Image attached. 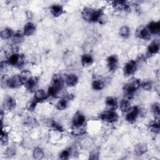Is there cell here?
<instances>
[{
    "label": "cell",
    "instance_id": "cell-1",
    "mask_svg": "<svg viewBox=\"0 0 160 160\" xmlns=\"http://www.w3.org/2000/svg\"><path fill=\"white\" fill-rule=\"evenodd\" d=\"M81 16L83 19L89 22H99L104 24V12L101 9H93L89 7H85L81 11Z\"/></svg>",
    "mask_w": 160,
    "mask_h": 160
},
{
    "label": "cell",
    "instance_id": "cell-2",
    "mask_svg": "<svg viewBox=\"0 0 160 160\" xmlns=\"http://www.w3.org/2000/svg\"><path fill=\"white\" fill-rule=\"evenodd\" d=\"M141 82L139 79H133L132 81L124 84L123 87V92L127 99L132 98L136 91L140 88Z\"/></svg>",
    "mask_w": 160,
    "mask_h": 160
},
{
    "label": "cell",
    "instance_id": "cell-3",
    "mask_svg": "<svg viewBox=\"0 0 160 160\" xmlns=\"http://www.w3.org/2000/svg\"><path fill=\"white\" fill-rule=\"evenodd\" d=\"M86 123V117L81 112H77L72 120V127L73 131H76L78 134L82 132V128Z\"/></svg>",
    "mask_w": 160,
    "mask_h": 160
},
{
    "label": "cell",
    "instance_id": "cell-4",
    "mask_svg": "<svg viewBox=\"0 0 160 160\" xmlns=\"http://www.w3.org/2000/svg\"><path fill=\"white\" fill-rule=\"evenodd\" d=\"M6 61L8 65L20 68L22 66L25 62V57L23 54H18L17 52H13L9 56Z\"/></svg>",
    "mask_w": 160,
    "mask_h": 160
},
{
    "label": "cell",
    "instance_id": "cell-5",
    "mask_svg": "<svg viewBox=\"0 0 160 160\" xmlns=\"http://www.w3.org/2000/svg\"><path fill=\"white\" fill-rule=\"evenodd\" d=\"M99 118L106 122L114 123L118 120L119 116L114 110H108L101 113Z\"/></svg>",
    "mask_w": 160,
    "mask_h": 160
},
{
    "label": "cell",
    "instance_id": "cell-6",
    "mask_svg": "<svg viewBox=\"0 0 160 160\" xmlns=\"http://www.w3.org/2000/svg\"><path fill=\"white\" fill-rule=\"evenodd\" d=\"M139 114V109L138 106L131 107V109L126 112V120L131 124L136 122L138 116Z\"/></svg>",
    "mask_w": 160,
    "mask_h": 160
},
{
    "label": "cell",
    "instance_id": "cell-7",
    "mask_svg": "<svg viewBox=\"0 0 160 160\" xmlns=\"http://www.w3.org/2000/svg\"><path fill=\"white\" fill-rule=\"evenodd\" d=\"M137 69V63L134 60H130L127 62L123 68L124 74L126 76L133 74Z\"/></svg>",
    "mask_w": 160,
    "mask_h": 160
},
{
    "label": "cell",
    "instance_id": "cell-8",
    "mask_svg": "<svg viewBox=\"0 0 160 160\" xmlns=\"http://www.w3.org/2000/svg\"><path fill=\"white\" fill-rule=\"evenodd\" d=\"M107 66L111 72H114L118 68L119 59L116 55L112 54L109 56L106 60Z\"/></svg>",
    "mask_w": 160,
    "mask_h": 160
},
{
    "label": "cell",
    "instance_id": "cell-9",
    "mask_svg": "<svg viewBox=\"0 0 160 160\" xmlns=\"http://www.w3.org/2000/svg\"><path fill=\"white\" fill-rule=\"evenodd\" d=\"M136 35L138 38L146 41L149 40L151 38V34L148 31V28L144 26L139 27L136 31Z\"/></svg>",
    "mask_w": 160,
    "mask_h": 160
},
{
    "label": "cell",
    "instance_id": "cell-10",
    "mask_svg": "<svg viewBox=\"0 0 160 160\" xmlns=\"http://www.w3.org/2000/svg\"><path fill=\"white\" fill-rule=\"evenodd\" d=\"M112 6L116 10L128 11L131 9L128 2L126 1H114L111 2Z\"/></svg>",
    "mask_w": 160,
    "mask_h": 160
},
{
    "label": "cell",
    "instance_id": "cell-11",
    "mask_svg": "<svg viewBox=\"0 0 160 160\" xmlns=\"http://www.w3.org/2000/svg\"><path fill=\"white\" fill-rule=\"evenodd\" d=\"M2 106L4 109L11 111L14 109L16 106V100L10 96H6L2 102Z\"/></svg>",
    "mask_w": 160,
    "mask_h": 160
},
{
    "label": "cell",
    "instance_id": "cell-12",
    "mask_svg": "<svg viewBox=\"0 0 160 160\" xmlns=\"http://www.w3.org/2000/svg\"><path fill=\"white\" fill-rule=\"evenodd\" d=\"M22 85H23V84L21 81L19 74H16L12 77H10L8 86L9 88L12 89H16L19 88Z\"/></svg>",
    "mask_w": 160,
    "mask_h": 160
},
{
    "label": "cell",
    "instance_id": "cell-13",
    "mask_svg": "<svg viewBox=\"0 0 160 160\" xmlns=\"http://www.w3.org/2000/svg\"><path fill=\"white\" fill-rule=\"evenodd\" d=\"M51 86L59 92L64 86V80L62 77L59 74H55L52 79Z\"/></svg>",
    "mask_w": 160,
    "mask_h": 160
},
{
    "label": "cell",
    "instance_id": "cell-14",
    "mask_svg": "<svg viewBox=\"0 0 160 160\" xmlns=\"http://www.w3.org/2000/svg\"><path fill=\"white\" fill-rule=\"evenodd\" d=\"M50 12L54 17H59L64 13V8L62 6L58 4H52L49 8Z\"/></svg>",
    "mask_w": 160,
    "mask_h": 160
},
{
    "label": "cell",
    "instance_id": "cell-15",
    "mask_svg": "<svg viewBox=\"0 0 160 160\" xmlns=\"http://www.w3.org/2000/svg\"><path fill=\"white\" fill-rule=\"evenodd\" d=\"M36 29V25L31 22H28L23 28V34L26 36H30L35 32Z\"/></svg>",
    "mask_w": 160,
    "mask_h": 160
},
{
    "label": "cell",
    "instance_id": "cell-16",
    "mask_svg": "<svg viewBox=\"0 0 160 160\" xmlns=\"http://www.w3.org/2000/svg\"><path fill=\"white\" fill-rule=\"evenodd\" d=\"M134 151L136 156H142L148 151V145L144 142L138 143L134 146Z\"/></svg>",
    "mask_w": 160,
    "mask_h": 160
},
{
    "label": "cell",
    "instance_id": "cell-17",
    "mask_svg": "<svg viewBox=\"0 0 160 160\" xmlns=\"http://www.w3.org/2000/svg\"><path fill=\"white\" fill-rule=\"evenodd\" d=\"M146 28L151 34H158L160 32V22L159 21H151Z\"/></svg>",
    "mask_w": 160,
    "mask_h": 160
},
{
    "label": "cell",
    "instance_id": "cell-18",
    "mask_svg": "<svg viewBox=\"0 0 160 160\" xmlns=\"http://www.w3.org/2000/svg\"><path fill=\"white\" fill-rule=\"evenodd\" d=\"M38 79L36 77H31L24 84V86L29 91H33L36 89L38 86Z\"/></svg>",
    "mask_w": 160,
    "mask_h": 160
},
{
    "label": "cell",
    "instance_id": "cell-19",
    "mask_svg": "<svg viewBox=\"0 0 160 160\" xmlns=\"http://www.w3.org/2000/svg\"><path fill=\"white\" fill-rule=\"evenodd\" d=\"M106 104L109 110H114L118 106V102L117 98L112 96L108 97L106 99Z\"/></svg>",
    "mask_w": 160,
    "mask_h": 160
},
{
    "label": "cell",
    "instance_id": "cell-20",
    "mask_svg": "<svg viewBox=\"0 0 160 160\" xmlns=\"http://www.w3.org/2000/svg\"><path fill=\"white\" fill-rule=\"evenodd\" d=\"M64 82L68 86H75L78 82V77L74 74H69L66 76Z\"/></svg>",
    "mask_w": 160,
    "mask_h": 160
},
{
    "label": "cell",
    "instance_id": "cell-21",
    "mask_svg": "<svg viewBox=\"0 0 160 160\" xmlns=\"http://www.w3.org/2000/svg\"><path fill=\"white\" fill-rule=\"evenodd\" d=\"M48 97V94L45 92L44 90L41 89L36 91L34 94V99L38 102H42L46 99Z\"/></svg>",
    "mask_w": 160,
    "mask_h": 160
},
{
    "label": "cell",
    "instance_id": "cell-22",
    "mask_svg": "<svg viewBox=\"0 0 160 160\" xmlns=\"http://www.w3.org/2000/svg\"><path fill=\"white\" fill-rule=\"evenodd\" d=\"M81 64L83 66L88 67V66H91L93 63L94 59L91 55H90L89 54H84L81 56Z\"/></svg>",
    "mask_w": 160,
    "mask_h": 160
},
{
    "label": "cell",
    "instance_id": "cell-23",
    "mask_svg": "<svg viewBox=\"0 0 160 160\" xmlns=\"http://www.w3.org/2000/svg\"><path fill=\"white\" fill-rule=\"evenodd\" d=\"M148 53L149 55H154L157 54L159 50V44L156 42H152L148 47Z\"/></svg>",
    "mask_w": 160,
    "mask_h": 160
},
{
    "label": "cell",
    "instance_id": "cell-24",
    "mask_svg": "<svg viewBox=\"0 0 160 160\" xmlns=\"http://www.w3.org/2000/svg\"><path fill=\"white\" fill-rule=\"evenodd\" d=\"M131 108V103L128 99H123L120 101L119 108L122 112H127Z\"/></svg>",
    "mask_w": 160,
    "mask_h": 160
},
{
    "label": "cell",
    "instance_id": "cell-25",
    "mask_svg": "<svg viewBox=\"0 0 160 160\" xmlns=\"http://www.w3.org/2000/svg\"><path fill=\"white\" fill-rule=\"evenodd\" d=\"M14 32L11 28H6L1 31V38L3 39H8L12 37Z\"/></svg>",
    "mask_w": 160,
    "mask_h": 160
},
{
    "label": "cell",
    "instance_id": "cell-26",
    "mask_svg": "<svg viewBox=\"0 0 160 160\" xmlns=\"http://www.w3.org/2000/svg\"><path fill=\"white\" fill-rule=\"evenodd\" d=\"M149 130L152 132L154 134H159L160 131V125L159 121L155 120L153 121H151L149 124Z\"/></svg>",
    "mask_w": 160,
    "mask_h": 160
},
{
    "label": "cell",
    "instance_id": "cell-27",
    "mask_svg": "<svg viewBox=\"0 0 160 160\" xmlns=\"http://www.w3.org/2000/svg\"><path fill=\"white\" fill-rule=\"evenodd\" d=\"M20 78L21 79V81L23 84V85L25 84V83L32 77L31 76V73L30 71L28 70H24L21 72L19 74Z\"/></svg>",
    "mask_w": 160,
    "mask_h": 160
},
{
    "label": "cell",
    "instance_id": "cell-28",
    "mask_svg": "<svg viewBox=\"0 0 160 160\" xmlns=\"http://www.w3.org/2000/svg\"><path fill=\"white\" fill-rule=\"evenodd\" d=\"M32 155L34 159H41L42 158H44V152L43 151V150L39 147L35 148L33 150V152H32Z\"/></svg>",
    "mask_w": 160,
    "mask_h": 160
},
{
    "label": "cell",
    "instance_id": "cell-29",
    "mask_svg": "<svg viewBox=\"0 0 160 160\" xmlns=\"http://www.w3.org/2000/svg\"><path fill=\"white\" fill-rule=\"evenodd\" d=\"M119 35L123 38H128L130 35V29L128 26L124 25L120 28L119 30Z\"/></svg>",
    "mask_w": 160,
    "mask_h": 160
},
{
    "label": "cell",
    "instance_id": "cell-30",
    "mask_svg": "<svg viewBox=\"0 0 160 160\" xmlns=\"http://www.w3.org/2000/svg\"><path fill=\"white\" fill-rule=\"evenodd\" d=\"M104 87V83L100 79H95L92 81V88L94 90L100 91Z\"/></svg>",
    "mask_w": 160,
    "mask_h": 160
},
{
    "label": "cell",
    "instance_id": "cell-31",
    "mask_svg": "<svg viewBox=\"0 0 160 160\" xmlns=\"http://www.w3.org/2000/svg\"><path fill=\"white\" fill-rule=\"evenodd\" d=\"M24 34H21L19 32H16L14 33L12 38V42L14 44H19L22 42L24 40Z\"/></svg>",
    "mask_w": 160,
    "mask_h": 160
},
{
    "label": "cell",
    "instance_id": "cell-32",
    "mask_svg": "<svg viewBox=\"0 0 160 160\" xmlns=\"http://www.w3.org/2000/svg\"><path fill=\"white\" fill-rule=\"evenodd\" d=\"M152 111L154 116L156 120L159 121V116H160V107L159 104L158 102H155L152 105Z\"/></svg>",
    "mask_w": 160,
    "mask_h": 160
},
{
    "label": "cell",
    "instance_id": "cell-33",
    "mask_svg": "<svg viewBox=\"0 0 160 160\" xmlns=\"http://www.w3.org/2000/svg\"><path fill=\"white\" fill-rule=\"evenodd\" d=\"M68 106V99L66 98H62L58 101L56 104V108L59 110H64Z\"/></svg>",
    "mask_w": 160,
    "mask_h": 160
},
{
    "label": "cell",
    "instance_id": "cell-34",
    "mask_svg": "<svg viewBox=\"0 0 160 160\" xmlns=\"http://www.w3.org/2000/svg\"><path fill=\"white\" fill-rule=\"evenodd\" d=\"M71 154V149L67 148L62 151L59 154V158L61 159H68Z\"/></svg>",
    "mask_w": 160,
    "mask_h": 160
},
{
    "label": "cell",
    "instance_id": "cell-35",
    "mask_svg": "<svg viewBox=\"0 0 160 160\" xmlns=\"http://www.w3.org/2000/svg\"><path fill=\"white\" fill-rule=\"evenodd\" d=\"M50 128L52 130L56 131V132H62L63 131V128L56 121H52L50 122Z\"/></svg>",
    "mask_w": 160,
    "mask_h": 160
},
{
    "label": "cell",
    "instance_id": "cell-36",
    "mask_svg": "<svg viewBox=\"0 0 160 160\" xmlns=\"http://www.w3.org/2000/svg\"><path fill=\"white\" fill-rule=\"evenodd\" d=\"M16 153V148L13 146H9L7 148L4 152V154L6 155V156L9 158H11L14 156H15Z\"/></svg>",
    "mask_w": 160,
    "mask_h": 160
},
{
    "label": "cell",
    "instance_id": "cell-37",
    "mask_svg": "<svg viewBox=\"0 0 160 160\" xmlns=\"http://www.w3.org/2000/svg\"><path fill=\"white\" fill-rule=\"evenodd\" d=\"M10 77L7 74H4L1 78V86L2 88L8 87Z\"/></svg>",
    "mask_w": 160,
    "mask_h": 160
},
{
    "label": "cell",
    "instance_id": "cell-38",
    "mask_svg": "<svg viewBox=\"0 0 160 160\" xmlns=\"http://www.w3.org/2000/svg\"><path fill=\"white\" fill-rule=\"evenodd\" d=\"M9 139V136H8V133L6 131L4 130L2 128V132H1V143L2 145H5L8 143Z\"/></svg>",
    "mask_w": 160,
    "mask_h": 160
},
{
    "label": "cell",
    "instance_id": "cell-39",
    "mask_svg": "<svg viewBox=\"0 0 160 160\" xmlns=\"http://www.w3.org/2000/svg\"><path fill=\"white\" fill-rule=\"evenodd\" d=\"M38 122L36 119L32 118V117H28L25 121L26 126H29V127H34L37 125Z\"/></svg>",
    "mask_w": 160,
    "mask_h": 160
},
{
    "label": "cell",
    "instance_id": "cell-40",
    "mask_svg": "<svg viewBox=\"0 0 160 160\" xmlns=\"http://www.w3.org/2000/svg\"><path fill=\"white\" fill-rule=\"evenodd\" d=\"M140 87H141L143 89L146 91H150L152 88V82L150 81H146L141 83Z\"/></svg>",
    "mask_w": 160,
    "mask_h": 160
},
{
    "label": "cell",
    "instance_id": "cell-41",
    "mask_svg": "<svg viewBox=\"0 0 160 160\" xmlns=\"http://www.w3.org/2000/svg\"><path fill=\"white\" fill-rule=\"evenodd\" d=\"M58 93H59V91L53 86H51L49 87L48 89V92H47L48 96H49L51 97H56Z\"/></svg>",
    "mask_w": 160,
    "mask_h": 160
},
{
    "label": "cell",
    "instance_id": "cell-42",
    "mask_svg": "<svg viewBox=\"0 0 160 160\" xmlns=\"http://www.w3.org/2000/svg\"><path fill=\"white\" fill-rule=\"evenodd\" d=\"M38 103V102L34 99L33 100H32L31 101H30V102L28 104V105H27V109H28L29 111H34V110L36 109Z\"/></svg>",
    "mask_w": 160,
    "mask_h": 160
},
{
    "label": "cell",
    "instance_id": "cell-43",
    "mask_svg": "<svg viewBox=\"0 0 160 160\" xmlns=\"http://www.w3.org/2000/svg\"><path fill=\"white\" fill-rule=\"evenodd\" d=\"M98 153L96 152V151H93L92 152L90 155H89V159H98Z\"/></svg>",
    "mask_w": 160,
    "mask_h": 160
}]
</instances>
